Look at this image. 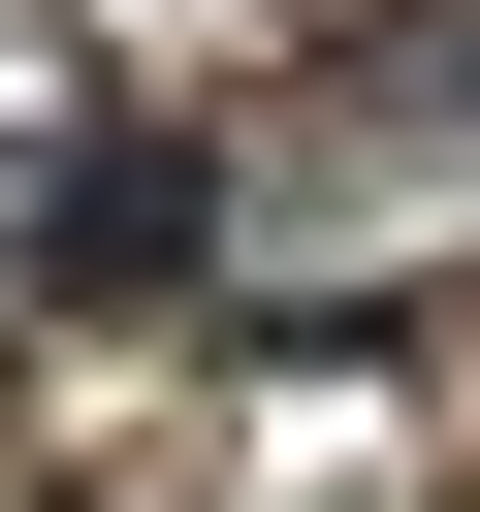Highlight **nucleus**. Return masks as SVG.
Segmentation results:
<instances>
[{"instance_id":"obj_1","label":"nucleus","mask_w":480,"mask_h":512,"mask_svg":"<svg viewBox=\"0 0 480 512\" xmlns=\"http://www.w3.org/2000/svg\"><path fill=\"white\" fill-rule=\"evenodd\" d=\"M192 224H224V192H192L160 128H96V160L32 192V288H96V320H128V288H192Z\"/></svg>"}]
</instances>
